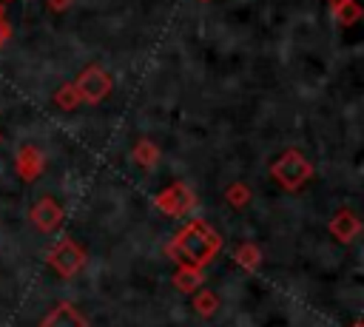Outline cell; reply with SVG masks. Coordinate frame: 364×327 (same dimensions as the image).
I'll return each instance as SVG.
<instances>
[{
    "label": "cell",
    "mask_w": 364,
    "mask_h": 327,
    "mask_svg": "<svg viewBox=\"0 0 364 327\" xmlns=\"http://www.w3.org/2000/svg\"><path fill=\"white\" fill-rule=\"evenodd\" d=\"M219 250H222V236L205 219L185 222L168 239V245H165V253H168L171 262H176V264H193V267L210 264Z\"/></svg>",
    "instance_id": "1"
},
{
    "label": "cell",
    "mask_w": 364,
    "mask_h": 327,
    "mask_svg": "<svg viewBox=\"0 0 364 327\" xmlns=\"http://www.w3.org/2000/svg\"><path fill=\"white\" fill-rule=\"evenodd\" d=\"M270 176L284 188V191H299L307 179H313V165L299 148L282 151V156L270 165Z\"/></svg>",
    "instance_id": "2"
},
{
    "label": "cell",
    "mask_w": 364,
    "mask_h": 327,
    "mask_svg": "<svg viewBox=\"0 0 364 327\" xmlns=\"http://www.w3.org/2000/svg\"><path fill=\"white\" fill-rule=\"evenodd\" d=\"M71 85H74L80 102L97 105V102H102V100L111 94L114 80H111V74H108L102 65H85V68L77 74V80H74Z\"/></svg>",
    "instance_id": "3"
},
{
    "label": "cell",
    "mask_w": 364,
    "mask_h": 327,
    "mask_svg": "<svg viewBox=\"0 0 364 327\" xmlns=\"http://www.w3.org/2000/svg\"><path fill=\"white\" fill-rule=\"evenodd\" d=\"M46 262H48V267H54L63 279H71V276H77V273L82 270V264H85V250H82V245H77L71 236H63V239L46 253Z\"/></svg>",
    "instance_id": "4"
},
{
    "label": "cell",
    "mask_w": 364,
    "mask_h": 327,
    "mask_svg": "<svg viewBox=\"0 0 364 327\" xmlns=\"http://www.w3.org/2000/svg\"><path fill=\"white\" fill-rule=\"evenodd\" d=\"M154 205H156L165 216L179 219V216H185V213H191V210L196 208V193H193V188L185 185V182H171L165 191H159V193L154 196Z\"/></svg>",
    "instance_id": "5"
},
{
    "label": "cell",
    "mask_w": 364,
    "mask_h": 327,
    "mask_svg": "<svg viewBox=\"0 0 364 327\" xmlns=\"http://www.w3.org/2000/svg\"><path fill=\"white\" fill-rule=\"evenodd\" d=\"M28 219H31V225H34L37 230L51 233V230H57V227L63 225V205H60L54 196H40V199L31 205Z\"/></svg>",
    "instance_id": "6"
},
{
    "label": "cell",
    "mask_w": 364,
    "mask_h": 327,
    "mask_svg": "<svg viewBox=\"0 0 364 327\" xmlns=\"http://www.w3.org/2000/svg\"><path fill=\"white\" fill-rule=\"evenodd\" d=\"M14 171L23 182H34L43 176L46 171V156L37 145H20L17 154H14Z\"/></svg>",
    "instance_id": "7"
},
{
    "label": "cell",
    "mask_w": 364,
    "mask_h": 327,
    "mask_svg": "<svg viewBox=\"0 0 364 327\" xmlns=\"http://www.w3.org/2000/svg\"><path fill=\"white\" fill-rule=\"evenodd\" d=\"M327 230L333 233V239H336V242L350 245V242H355V239H358V233H361V219H358L350 208H341V210H336V213H333V219L327 222Z\"/></svg>",
    "instance_id": "8"
},
{
    "label": "cell",
    "mask_w": 364,
    "mask_h": 327,
    "mask_svg": "<svg viewBox=\"0 0 364 327\" xmlns=\"http://www.w3.org/2000/svg\"><path fill=\"white\" fill-rule=\"evenodd\" d=\"M205 282V273L202 267H193V264H176V273H173V287L182 290V293H196Z\"/></svg>",
    "instance_id": "9"
},
{
    "label": "cell",
    "mask_w": 364,
    "mask_h": 327,
    "mask_svg": "<svg viewBox=\"0 0 364 327\" xmlns=\"http://www.w3.org/2000/svg\"><path fill=\"white\" fill-rule=\"evenodd\" d=\"M43 327H85V318L71 304H57L46 318Z\"/></svg>",
    "instance_id": "10"
},
{
    "label": "cell",
    "mask_w": 364,
    "mask_h": 327,
    "mask_svg": "<svg viewBox=\"0 0 364 327\" xmlns=\"http://www.w3.org/2000/svg\"><path fill=\"white\" fill-rule=\"evenodd\" d=\"M159 156H162V151H159V145L151 142V139H139V142L134 145V151H131L134 165H139L142 171H154L156 162H159Z\"/></svg>",
    "instance_id": "11"
},
{
    "label": "cell",
    "mask_w": 364,
    "mask_h": 327,
    "mask_svg": "<svg viewBox=\"0 0 364 327\" xmlns=\"http://www.w3.org/2000/svg\"><path fill=\"white\" fill-rule=\"evenodd\" d=\"M327 6L338 26H353L361 20V6L355 0H327Z\"/></svg>",
    "instance_id": "12"
},
{
    "label": "cell",
    "mask_w": 364,
    "mask_h": 327,
    "mask_svg": "<svg viewBox=\"0 0 364 327\" xmlns=\"http://www.w3.org/2000/svg\"><path fill=\"white\" fill-rule=\"evenodd\" d=\"M233 262H236L242 270H256V267L262 264V250H259V245H256V242H242V245H236Z\"/></svg>",
    "instance_id": "13"
},
{
    "label": "cell",
    "mask_w": 364,
    "mask_h": 327,
    "mask_svg": "<svg viewBox=\"0 0 364 327\" xmlns=\"http://www.w3.org/2000/svg\"><path fill=\"white\" fill-rule=\"evenodd\" d=\"M225 199H228V205H233L236 210H242V208L250 205L253 193H250V188H247L245 182H230V185L225 188Z\"/></svg>",
    "instance_id": "14"
},
{
    "label": "cell",
    "mask_w": 364,
    "mask_h": 327,
    "mask_svg": "<svg viewBox=\"0 0 364 327\" xmlns=\"http://www.w3.org/2000/svg\"><path fill=\"white\" fill-rule=\"evenodd\" d=\"M216 307H219V296L213 293V290H196L193 293V310L199 313V316H213L216 313Z\"/></svg>",
    "instance_id": "15"
},
{
    "label": "cell",
    "mask_w": 364,
    "mask_h": 327,
    "mask_svg": "<svg viewBox=\"0 0 364 327\" xmlns=\"http://www.w3.org/2000/svg\"><path fill=\"white\" fill-rule=\"evenodd\" d=\"M54 105L63 108V111H74V108L80 105V97H77V91H74L71 82H65V85H60V88L54 91Z\"/></svg>",
    "instance_id": "16"
},
{
    "label": "cell",
    "mask_w": 364,
    "mask_h": 327,
    "mask_svg": "<svg viewBox=\"0 0 364 327\" xmlns=\"http://www.w3.org/2000/svg\"><path fill=\"white\" fill-rule=\"evenodd\" d=\"M9 37H11V23L6 20V14H0V48L9 43Z\"/></svg>",
    "instance_id": "17"
},
{
    "label": "cell",
    "mask_w": 364,
    "mask_h": 327,
    "mask_svg": "<svg viewBox=\"0 0 364 327\" xmlns=\"http://www.w3.org/2000/svg\"><path fill=\"white\" fill-rule=\"evenodd\" d=\"M71 3H74V0H46V6H48L51 11H65V9H71Z\"/></svg>",
    "instance_id": "18"
},
{
    "label": "cell",
    "mask_w": 364,
    "mask_h": 327,
    "mask_svg": "<svg viewBox=\"0 0 364 327\" xmlns=\"http://www.w3.org/2000/svg\"><path fill=\"white\" fill-rule=\"evenodd\" d=\"M199 3H208V0H199Z\"/></svg>",
    "instance_id": "19"
},
{
    "label": "cell",
    "mask_w": 364,
    "mask_h": 327,
    "mask_svg": "<svg viewBox=\"0 0 364 327\" xmlns=\"http://www.w3.org/2000/svg\"><path fill=\"white\" fill-rule=\"evenodd\" d=\"M0 3H9V0H0Z\"/></svg>",
    "instance_id": "20"
},
{
    "label": "cell",
    "mask_w": 364,
    "mask_h": 327,
    "mask_svg": "<svg viewBox=\"0 0 364 327\" xmlns=\"http://www.w3.org/2000/svg\"><path fill=\"white\" fill-rule=\"evenodd\" d=\"M0 14H3V6H0Z\"/></svg>",
    "instance_id": "21"
}]
</instances>
